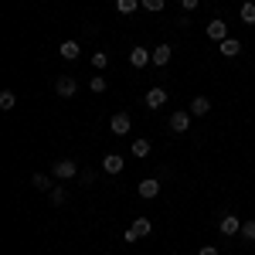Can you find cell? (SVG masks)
I'll list each match as a JSON object with an SVG mask.
<instances>
[{
  "label": "cell",
  "mask_w": 255,
  "mask_h": 255,
  "mask_svg": "<svg viewBox=\"0 0 255 255\" xmlns=\"http://www.w3.org/2000/svg\"><path fill=\"white\" fill-rule=\"evenodd\" d=\"M133 129V119H129V113H116V116L109 119V133H116V136H126Z\"/></svg>",
  "instance_id": "1"
},
{
  "label": "cell",
  "mask_w": 255,
  "mask_h": 255,
  "mask_svg": "<svg viewBox=\"0 0 255 255\" xmlns=\"http://www.w3.org/2000/svg\"><path fill=\"white\" fill-rule=\"evenodd\" d=\"M51 174L58 177V180H72V177L79 174V163H75V160H58V163L51 167Z\"/></svg>",
  "instance_id": "2"
},
{
  "label": "cell",
  "mask_w": 255,
  "mask_h": 255,
  "mask_svg": "<svg viewBox=\"0 0 255 255\" xmlns=\"http://www.w3.org/2000/svg\"><path fill=\"white\" fill-rule=\"evenodd\" d=\"M170 129H174V133H187V129H191V109H187V113H184V109L170 113Z\"/></svg>",
  "instance_id": "3"
},
{
  "label": "cell",
  "mask_w": 255,
  "mask_h": 255,
  "mask_svg": "<svg viewBox=\"0 0 255 255\" xmlns=\"http://www.w3.org/2000/svg\"><path fill=\"white\" fill-rule=\"evenodd\" d=\"M129 65H133V68L153 65V51H150V48H133V51H129Z\"/></svg>",
  "instance_id": "4"
},
{
  "label": "cell",
  "mask_w": 255,
  "mask_h": 255,
  "mask_svg": "<svg viewBox=\"0 0 255 255\" xmlns=\"http://www.w3.org/2000/svg\"><path fill=\"white\" fill-rule=\"evenodd\" d=\"M55 92H58L61 99H72L75 92H79V82L72 79V75H61V79L55 82Z\"/></svg>",
  "instance_id": "5"
},
{
  "label": "cell",
  "mask_w": 255,
  "mask_h": 255,
  "mask_svg": "<svg viewBox=\"0 0 255 255\" xmlns=\"http://www.w3.org/2000/svg\"><path fill=\"white\" fill-rule=\"evenodd\" d=\"M58 55H61V58H65V61H75V58H79V55H82L79 41H72V38H68V41H61V44H58Z\"/></svg>",
  "instance_id": "6"
},
{
  "label": "cell",
  "mask_w": 255,
  "mask_h": 255,
  "mask_svg": "<svg viewBox=\"0 0 255 255\" xmlns=\"http://www.w3.org/2000/svg\"><path fill=\"white\" fill-rule=\"evenodd\" d=\"M208 38L221 44V41L228 38V24H225V20H208Z\"/></svg>",
  "instance_id": "7"
},
{
  "label": "cell",
  "mask_w": 255,
  "mask_h": 255,
  "mask_svg": "<svg viewBox=\"0 0 255 255\" xmlns=\"http://www.w3.org/2000/svg\"><path fill=\"white\" fill-rule=\"evenodd\" d=\"M218 51H221L225 58H238V55H242V41L238 38H225L221 44H218Z\"/></svg>",
  "instance_id": "8"
},
{
  "label": "cell",
  "mask_w": 255,
  "mask_h": 255,
  "mask_svg": "<svg viewBox=\"0 0 255 255\" xmlns=\"http://www.w3.org/2000/svg\"><path fill=\"white\" fill-rule=\"evenodd\" d=\"M211 113V99L208 96H194L191 99V116H208Z\"/></svg>",
  "instance_id": "9"
},
{
  "label": "cell",
  "mask_w": 255,
  "mask_h": 255,
  "mask_svg": "<svg viewBox=\"0 0 255 255\" xmlns=\"http://www.w3.org/2000/svg\"><path fill=\"white\" fill-rule=\"evenodd\" d=\"M123 163H126V160L119 157V153H106V157H102V170H106V174H119Z\"/></svg>",
  "instance_id": "10"
},
{
  "label": "cell",
  "mask_w": 255,
  "mask_h": 255,
  "mask_svg": "<svg viewBox=\"0 0 255 255\" xmlns=\"http://www.w3.org/2000/svg\"><path fill=\"white\" fill-rule=\"evenodd\" d=\"M143 102H146V106H150V109H160V106H163V102H167V89H150V92H146V99H143Z\"/></svg>",
  "instance_id": "11"
},
{
  "label": "cell",
  "mask_w": 255,
  "mask_h": 255,
  "mask_svg": "<svg viewBox=\"0 0 255 255\" xmlns=\"http://www.w3.org/2000/svg\"><path fill=\"white\" fill-rule=\"evenodd\" d=\"M160 194V184H157V177H146V180H139V197H157Z\"/></svg>",
  "instance_id": "12"
},
{
  "label": "cell",
  "mask_w": 255,
  "mask_h": 255,
  "mask_svg": "<svg viewBox=\"0 0 255 255\" xmlns=\"http://www.w3.org/2000/svg\"><path fill=\"white\" fill-rule=\"evenodd\" d=\"M218 228H221V235H238V232H242V221H238L235 215H225Z\"/></svg>",
  "instance_id": "13"
},
{
  "label": "cell",
  "mask_w": 255,
  "mask_h": 255,
  "mask_svg": "<svg viewBox=\"0 0 255 255\" xmlns=\"http://www.w3.org/2000/svg\"><path fill=\"white\" fill-rule=\"evenodd\" d=\"M170 55H174V48H170V44H157V48H153V65L163 68V65L170 61Z\"/></svg>",
  "instance_id": "14"
},
{
  "label": "cell",
  "mask_w": 255,
  "mask_h": 255,
  "mask_svg": "<svg viewBox=\"0 0 255 255\" xmlns=\"http://www.w3.org/2000/svg\"><path fill=\"white\" fill-rule=\"evenodd\" d=\"M129 228H133V235H136V238H146L150 232H153V225H150V218H136V221H133Z\"/></svg>",
  "instance_id": "15"
},
{
  "label": "cell",
  "mask_w": 255,
  "mask_h": 255,
  "mask_svg": "<svg viewBox=\"0 0 255 255\" xmlns=\"http://www.w3.org/2000/svg\"><path fill=\"white\" fill-rule=\"evenodd\" d=\"M238 17H242V24H249V27H255V3H252V0H245V3H242Z\"/></svg>",
  "instance_id": "16"
},
{
  "label": "cell",
  "mask_w": 255,
  "mask_h": 255,
  "mask_svg": "<svg viewBox=\"0 0 255 255\" xmlns=\"http://www.w3.org/2000/svg\"><path fill=\"white\" fill-rule=\"evenodd\" d=\"M238 235H242V242H255V218L252 221H242V232Z\"/></svg>",
  "instance_id": "17"
},
{
  "label": "cell",
  "mask_w": 255,
  "mask_h": 255,
  "mask_svg": "<svg viewBox=\"0 0 255 255\" xmlns=\"http://www.w3.org/2000/svg\"><path fill=\"white\" fill-rule=\"evenodd\" d=\"M14 106H17V96H14L10 89H3V92H0V109H14Z\"/></svg>",
  "instance_id": "18"
},
{
  "label": "cell",
  "mask_w": 255,
  "mask_h": 255,
  "mask_svg": "<svg viewBox=\"0 0 255 255\" xmlns=\"http://www.w3.org/2000/svg\"><path fill=\"white\" fill-rule=\"evenodd\" d=\"M150 153V139H133V157H146Z\"/></svg>",
  "instance_id": "19"
},
{
  "label": "cell",
  "mask_w": 255,
  "mask_h": 255,
  "mask_svg": "<svg viewBox=\"0 0 255 255\" xmlns=\"http://www.w3.org/2000/svg\"><path fill=\"white\" fill-rule=\"evenodd\" d=\"M136 7H139V0H116V10H119V14H133Z\"/></svg>",
  "instance_id": "20"
},
{
  "label": "cell",
  "mask_w": 255,
  "mask_h": 255,
  "mask_svg": "<svg viewBox=\"0 0 255 255\" xmlns=\"http://www.w3.org/2000/svg\"><path fill=\"white\" fill-rule=\"evenodd\" d=\"M31 187H34V191H48V187H51V180H48L44 174H34V177H31Z\"/></svg>",
  "instance_id": "21"
},
{
  "label": "cell",
  "mask_w": 255,
  "mask_h": 255,
  "mask_svg": "<svg viewBox=\"0 0 255 255\" xmlns=\"http://www.w3.org/2000/svg\"><path fill=\"white\" fill-rule=\"evenodd\" d=\"M139 7L150 10V14H160V10H163V0H139Z\"/></svg>",
  "instance_id": "22"
},
{
  "label": "cell",
  "mask_w": 255,
  "mask_h": 255,
  "mask_svg": "<svg viewBox=\"0 0 255 255\" xmlns=\"http://www.w3.org/2000/svg\"><path fill=\"white\" fill-rule=\"evenodd\" d=\"M106 85H109V82L102 79V75H92V82H89V89H92V92H106Z\"/></svg>",
  "instance_id": "23"
},
{
  "label": "cell",
  "mask_w": 255,
  "mask_h": 255,
  "mask_svg": "<svg viewBox=\"0 0 255 255\" xmlns=\"http://www.w3.org/2000/svg\"><path fill=\"white\" fill-rule=\"evenodd\" d=\"M92 65H96V68H106V65H109V55H106V51H96V55H92Z\"/></svg>",
  "instance_id": "24"
},
{
  "label": "cell",
  "mask_w": 255,
  "mask_h": 255,
  "mask_svg": "<svg viewBox=\"0 0 255 255\" xmlns=\"http://www.w3.org/2000/svg\"><path fill=\"white\" fill-rule=\"evenodd\" d=\"M65 187H51V204H65Z\"/></svg>",
  "instance_id": "25"
},
{
  "label": "cell",
  "mask_w": 255,
  "mask_h": 255,
  "mask_svg": "<svg viewBox=\"0 0 255 255\" xmlns=\"http://www.w3.org/2000/svg\"><path fill=\"white\" fill-rule=\"evenodd\" d=\"M177 3H180L184 10H197V7H201V0H177Z\"/></svg>",
  "instance_id": "26"
},
{
  "label": "cell",
  "mask_w": 255,
  "mask_h": 255,
  "mask_svg": "<svg viewBox=\"0 0 255 255\" xmlns=\"http://www.w3.org/2000/svg\"><path fill=\"white\" fill-rule=\"evenodd\" d=\"M197 255H218V249H215V245H204V249H201Z\"/></svg>",
  "instance_id": "27"
}]
</instances>
